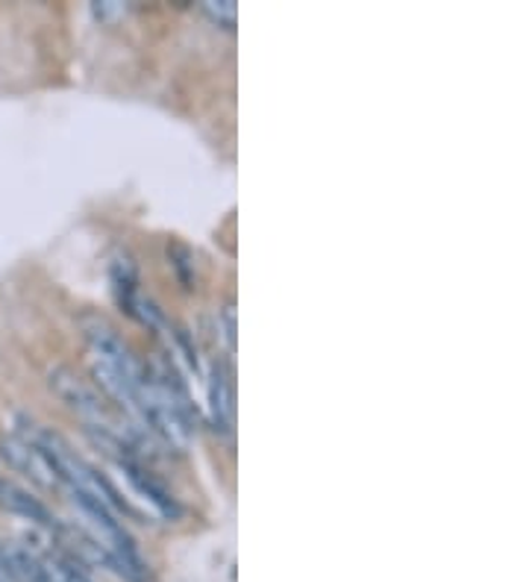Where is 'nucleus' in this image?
I'll return each mask as SVG.
<instances>
[{
  "label": "nucleus",
  "instance_id": "f257e3e1",
  "mask_svg": "<svg viewBox=\"0 0 529 582\" xmlns=\"http://www.w3.org/2000/svg\"><path fill=\"white\" fill-rule=\"evenodd\" d=\"M48 386L71 415L83 421L86 433L91 438H116V442L132 444L139 451L144 447V433L112 406L107 394L100 392L94 383L80 377L74 368H66V365L53 368L48 374Z\"/></svg>",
  "mask_w": 529,
  "mask_h": 582
},
{
  "label": "nucleus",
  "instance_id": "f03ea898",
  "mask_svg": "<svg viewBox=\"0 0 529 582\" xmlns=\"http://www.w3.org/2000/svg\"><path fill=\"white\" fill-rule=\"evenodd\" d=\"M0 456L7 460V465L12 467V471H21L24 476H30L44 492H62L57 467L50 465L42 447L30 442V438H24V435H3V438H0Z\"/></svg>",
  "mask_w": 529,
  "mask_h": 582
},
{
  "label": "nucleus",
  "instance_id": "7ed1b4c3",
  "mask_svg": "<svg viewBox=\"0 0 529 582\" xmlns=\"http://www.w3.org/2000/svg\"><path fill=\"white\" fill-rule=\"evenodd\" d=\"M112 462L124 471V476L130 480L132 489H136V492H139L141 497L150 503V506L157 509L159 517H166V521H177V517L182 515V506L177 503V497L168 492L166 485L157 480V474L144 465V456H118V460H112Z\"/></svg>",
  "mask_w": 529,
  "mask_h": 582
},
{
  "label": "nucleus",
  "instance_id": "20e7f679",
  "mask_svg": "<svg viewBox=\"0 0 529 582\" xmlns=\"http://www.w3.org/2000/svg\"><path fill=\"white\" fill-rule=\"evenodd\" d=\"M0 512L21 517V521H30L36 526H44V530H53L59 524L53 512L27 485H21L18 480L3 474V471H0Z\"/></svg>",
  "mask_w": 529,
  "mask_h": 582
},
{
  "label": "nucleus",
  "instance_id": "39448f33",
  "mask_svg": "<svg viewBox=\"0 0 529 582\" xmlns=\"http://www.w3.org/2000/svg\"><path fill=\"white\" fill-rule=\"evenodd\" d=\"M236 418V392H232V371L223 359H216L209 374V421L216 433H230Z\"/></svg>",
  "mask_w": 529,
  "mask_h": 582
},
{
  "label": "nucleus",
  "instance_id": "423d86ee",
  "mask_svg": "<svg viewBox=\"0 0 529 582\" xmlns=\"http://www.w3.org/2000/svg\"><path fill=\"white\" fill-rule=\"evenodd\" d=\"M36 559H39V574L42 582H91V576L86 574L83 565H77L74 559L68 556L62 548H42L33 544Z\"/></svg>",
  "mask_w": 529,
  "mask_h": 582
},
{
  "label": "nucleus",
  "instance_id": "0eeeda50",
  "mask_svg": "<svg viewBox=\"0 0 529 582\" xmlns=\"http://www.w3.org/2000/svg\"><path fill=\"white\" fill-rule=\"evenodd\" d=\"M112 292H116L118 306L132 315L136 312V304H139V272H136V263L130 256H118L112 263Z\"/></svg>",
  "mask_w": 529,
  "mask_h": 582
},
{
  "label": "nucleus",
  "instance_id": "6e6552de",
  "mask_svg": "<svg viewBox=\"0 0 529 582\" xmlns=\"http://www.w3.org/2000/svg\"><path fill=\"white\" fill-rule=\"evenodd\" d=\"M200 9H203V16L212 18L223 30H232L236 21H239V7H236L232 0H207Z\"/></svg>",
  "mask_w": 529,
  "mask_h": 582
},
{
  "label": "nucleus",
  "instance_id": "1a4fd4ad",
  "mask_svg": "<svg viewBox=\"0 0 529 582\" xmlns=\"http://www.w3.org/2000/svg\"><path fill=\"white\" fill-rule=\"evenodd\" d=\"M168 254H171V265H174V272H177V277H180L182 286L194 288L189 283V277H186V272H191V277H194V263H191L194 256H191L189 247H186V245H171V247H168Z\"/></svg>",
  "mask_w": 529,
  "mask_h": 582
},
{
  "label": "nucleus",
  "instance_id": "9d476101",
  "mask_svg": "<svg viewBox=\"0 0 529 582\" xmlns=\"http://www.w3.org/2000/svg\"><path fill=\"white\" fill-rule=\"evenodd\" d=\"M91 9H94V16H98L103 24H112L116 18H121L127 12V7H121V3H112V0H109V3H94Z\"/></svg>",
  "mask_w": 529,
  "mask_h": 582
},
{
  "label": "nucleus",
  "instance_id": "9b49d317",
  "mask_svg": "<svg viewBox=\"0 0 529 582\" xmlns=\"http://www.w3.org/2000/svg\"><path fill=\"white\" fill-rule=\"evenodd\" d=\"M221 318H223V336H227V345H230V351H236V309H232V304L223 306Z\"/></svg>",
  "mask_w": 529,
  "mask_h": 582
}]
</instances>
